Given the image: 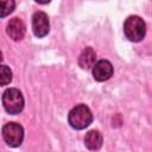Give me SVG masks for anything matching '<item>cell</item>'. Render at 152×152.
<instances>
[{"label": "cell", "mask_w": 152, "mask_h": 152, "mask_svg": "<svg viewBox=\"0 0 152 152\" xmlns=\"http://www.w3.org/2000/svg\"><path fill=\"white\" fill-rule=\"evenodd\" d=\"M15 7L14 0H0V18L7 17Z\"/></svg>", "instance_id": "cell-10"}, {"label": "cell", "mask_w": 152, "mask_h": 152, "mask_svg": "<svg viewBox=\"0 0 152 152\" xmlns=\"http://www.w3.org/2000/svg\"><path fill=\"white\" fill-rule=\"evenodd\" d=\"M12 81V71L8 66L0 64V86H6Z\"/></svg>", "instance_id": "cell-11"}, {"label": "cell", "mask_w": 152, "mask_h": 152, "mask_svg": "<svg viewBox=\"0 0 152 152\" xmlns=\"http://www.w3.org/2000/svg\"><path fill=\"white\" fill-rule=\"evenodd\" d=\"M6 31H7V34L10 36V38H12L13 40H20L25 36L26 26L21 19L13 18L8 21Z\"/></svg>", "instance_id": "cell-7"}, {"label": "cell", "mask_w": 152, "mask_h": 152, "mask_svg": "<svg viewBox=\"0 0 152 152\" xmlns=\"http://www.w3.org/2000/svg\"><path fill=\"white\" fill-rule=\"evenodd\" d=\"M84 144L89 150H99L102 145V135L99 131H89L84 137Z\"/></svg>", "instance_id": "cell-9"}, {"label": "cell", "mask_w": 152, "mask_h": 152, "mask_svg": "<svg viewBox=\"0 0 152 152\" xmlns=\"http://www.w3.org/2000/svg\"><path fill=\"white\" fill-rule=\"evenodd\" d=\"M2 137L7 145L18 147L24 139V129L17 122H8L2 127Z\"/></svg>", "instance_id": "cell-4"}, {"label": "cell", "mask_w": 152, "mask_h": 152, "mask_svg": "<svg viewBox=\"0 0 152 152\" xmlns=\"http://www.w3.org/2000/svg\"><path fill=\"white\" fill-rule=\"evenodd\" d=\"M2 104L7 113L19 114L24 108L23 94L17 88H10L2 94Z\"/></svg>", "instance_id": "cell-3"}, {"label": "cell", "mask_w": 152, "mask_h": 152, "mask_svg": "<svg viewBox=\"0 0 152 152\" xmlns=\"http://www.w3.org/2000/svg\"><path fill=\"white\" fill-rule=\"evenodd\" d=\"M37 2H39V4H48V2H50L51 0H36Z\"/></svg>", "instance_id": "cell-12"}, {"label": "cell", "mask_w": 152, "mask_h": 152, "mask_svg": "<svg viewBox=\"0 0 152 152\" xmlns=\"http://www.w3.org/2000/svg\"><path fill=\"white\" fill-rule=\"evenodd\" d=\"M113 75V65L109 61L101 59L93 65V76L96 81L103 82L110 78Z\"/></svg>", "instance_id": "cell-6"}, {"label": "cell", "mask_w": 152, "mask_h": 152, "mask_svg": "<svg viewBox=\"0 0 152 152\" xmlns=\"http://www.w3.org/2000/svg\"><path fill=\"white\" fill-rule=\"evenodd\" d=\"M124 32L131 42H140L146 33L145 21L138 15H131L124 23Z\"/></svg>", "instance_id": "cell-2"}, {"label": "cell", "mask_w": 152, "mask_h": 152, "mask_svg": "<svg viewBox=\"0 0 152 152\" xmlns=\"http://www.w3.org/2000/svg\"><path fill=\"white\" fill-rule=\"evenodd\" d=\"M2 61V53H1V51H0V62Z\"/></svg>", "instance_id": "cell-13"}, {"label": "cell", "mask_w": 152, "mask_h": 152, "mask_svg": "<svg viewBox=\"0 0 152 152\" xmlns=\"http://www.w3.org/2000/svg\"><path fill=\"white\" fill-rule=\"evenodd\" d=\"M68 121L72 128L83 129L88 127L93 121L91 110L86 104H77L69 112Z\"/></svg>", "instance_id": "cell-1"}, {"label": "cell", "mask_w": 152, "mask_h": 152, "mask_svg": "<svg viewBox=\"0 0 152 152\" xmlns=\"http://www.w3.org/2000/svg\"><path fill=\"white\" fill-rule=\"evenodd\" d=\"M32 30L36 37L42 38L49 33V18L44 12H36L32 17Z\"/></svg>", "instance_id": "cell-5"}, {"label": "cell", "mask_w": 152, "mask_h": 152, "mask_svg": "<svg viewBox=\"0 0 152 152\" xmlns=\"http://www.w3.org/2000/svg\"><path fill=\"white\" fill-rule=\"evenodd\" d=\"M95 59H96L95 51L90 46H88L81 52L78 57V65L82 69H90L95 64Z\"/></svg>", "instance_id": "cell-8"}]
</instances>
